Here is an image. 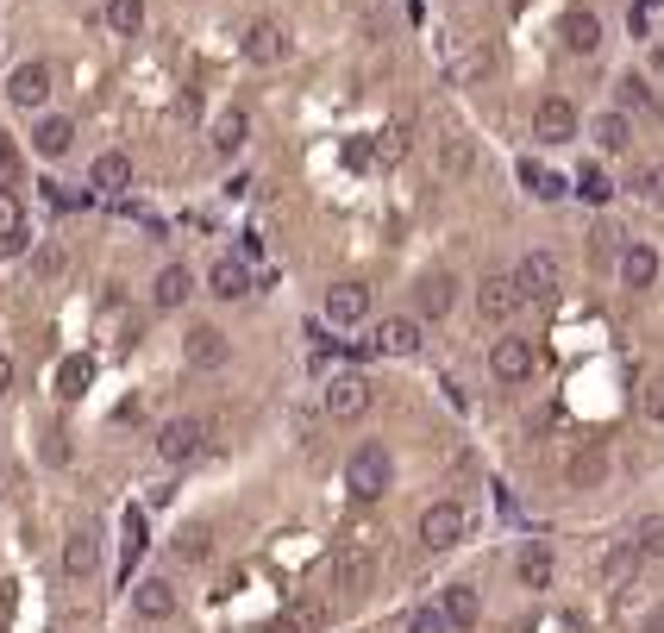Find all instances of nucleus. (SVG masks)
I'll return each mask as SVG.
<instances>
[{"label":"nucleus","mask_w":664,"mask_h":633,"mask_svg":"<svg viewBox=\"0 0 664 633\" xmlns=\"http://www.w3.org/2000/svg\"><path fill=\"white\" fill-rule=\"evenodd\" d=\"M389 477H395V458L383 452V445H358V452H351V464H345V489L358 502H376L389 489Z\"/></svg>","instance_id":"obj_1"},{"label":"nucleus","mask_w":664,"mask_h":633,"mask_svg":"<svg viewBox=\"0 0 664 633\" xmlns=\"http://www.w3.org/2000/svg\"><path fill=\"white\" fill-rule=\"evenodd\" d=\"M201 452H207V427H201L195 414L163 420V427H157V458H163V464H195Z\"/></svg>","instance_id":"obj_2"},{"label":"nucleus","mask_w":664,"mask_h":633,"mask_svg":"<svg viewBox=\"0 0 664 633\" xmlns=\"http://www.w3.org/2000/svg\"><path fill=\"white\" fill-rule=\"evenodd\" d=\"M51 82H57V76H51V63H38V57H32V63H19L13 76H7V101H13L19 113H38L44 101H51Z\"/></svg>","instance_id":"obj_3"},{"label":"nucleus","mask_w":664,"mask_h":633,"mask_svg":"<svg viewBox=\"0 0 664 633\" xmlns=\"http://www.w3.org/2000/svg\"><path fill=\"white\" fill-rule=\"evenodd\" d=\"M533 138H539V145H571V138H577V107L564 95H545L533 107Z\"/></svg>","instance_id":"obj_4"},{"label":"nucleus","mask_w":664,"mask_h":633,"mask_svg":"<svg viewBox=\"0 0 664 633\" xmlns=\"http://www.w3.org/2000/svg\"><path fill=\"white\" fill-rule=\"evenodd\" d=\"M514 283L527 289V301H545V295H558V283H564V264H558V251H527V257H520V270H514Z\"/></svg>","instance_id":"obj_5"},{"label":"nucleus","mask_w":664,"mask_h":633,"mask_svg":"<svg viewBox=\"0 0 664 633\" xmlns=\"http://www.w3.org/2000/svg\"><path fill=\"white\" fill-rule=\"evenodd\" d=\"M420 339H426V326H420L414 314H389V320L370 333V351H383V358H414Z\"/></svg>","instance_id":"obj_6"},{"label":"nucleus","mask_w":664,"mask_h":633,"mask_svg":"<svg viewBox=\"0 0 664 633\" xmlns=\"http://www.w3.org/2000/svg\"><path fill=\"white\" fill-rule=\"evenodd\" d=\"M464 527H470V514H464L458 502H433V508L420 514V539H426V546H433V552L458 546V539H464Z\"/></svg>","instance_id":"obj_7"},{"label":"nucleus","mask_w":664,"mask_h":633,"mask_svg":"<svg viewBox=\"0 0 664 633\" xmlns=\"http://www.w3.org/2000/svg\"><path fill=\"white\" fill-rule=\"evenodd\" d=\"M520 301H527V289H520L514 276H489V283L477 289V314L495 320V326H508V320L520 314Z\"/></svg>","instance_id":"obj_8"},{"label":"nucleus","mask_w":664,"mask_h":633,"mask_svg":"<svg viewBox=\"0 0 664 633\" xmlns=\"http://www.w3.org/2000/svg\"><path fill=\"white\" fill-rule=\"evenodd\" d=\"M332 583H339L345 596H364L376 583V552L370 546H345L339 558H332Z\"/></svg>","instance_id":"obj_9"},{"label":"nucleus","mask_w":664,"mask_h":633,"mask_svg":"<svg viewBox=\"0 0 664 633\" xmlns=\"http://www.w3.org/2000/svg\"><path fill=\"white\" fill-rule=\"evenodd\" d=\"M282 57H289V32H282L276 19H251V26H245V63L270 69V63H282Z\"/></svg>","instance_id":"obj_10"},{"label":"nucleus","mask_w":664,"mask_h":633,"mask_svg":"<svg viewBox=\"0 0 664 633\" xmlns=\"http://www.w3.org/2000/svg\"><path fill=\"white\" fill-rule=\"evenodd\" d=\"M326 320L332 326H364L370 320V283H332L326 289Z\"/></svg>","instance_id":"obj_11"},{"label":"nucleus","mask_w":664,"mask_h":633,"mask_svg":"<svg viewBox=\"0 0 664 633\" xmlns=\"http://www.w3.org/2000/svg\"><path fill=\"white\" fill-rule=\"evenodd\" d=\"M326 414L332 420H364L370 414V383L364 377H332L326 383Z\"/></svg>","instance_id":"obj_12"},{"label":"nucleus","mask_w":664,"mask_h":633,"mask_svg":"<svg viewBox=\"0 0 664 633\" xmlns=\"http://www.w3.org/2000/svg\"><path fill=\"white\" fill-rule=\"evenodd\" d=\"M94 571H101V533H94V527H76V533H69L63 539V577H94Z\"/></svg>","instance_id":"obj_13"},{"label":"nucleus","mask_w":664,"mask_h":633,"mask_svg":"<svg viewBox=\"0 0 664 633\" xmlns=\"http://www.w3.org/2000/svg\"><path fill=\"white\" fill-rule=\"evenodd\" d=\"M558 38H564V51L596 57L602 51V19L589 13V7H571V13H564V26H558Z\"/></svg>","instance_id":"obj_14"},{"label":"nucleus","mask_w":664,"mask_h":633,"mask_svg":"<svg viewBox=\"0 0 664 633\" xmlns=\"http://www.w3.org/2000/svg\"><path fill=\"white\" fill-rule=\"evenodd\" d=\"M182 358L195 364V370H220V364L232 358V345H226V333H220V326H195V333L182 339Z\"/></svg>","instance_id":"obj_15"},{"label":"nucleus","mask_w":664,"mask_h":633,"mask_svg":"<svg viewBox=\"0 0 664 633\" xmlns=\"http://www.w3.org/2000/svg\"><path fill=\"white\" fill-rule=\"evenodd\" d=\"M489 370H495L502 383H527V377H533V345H527V339H495Z\"/></svg>","instance_id":"obj_16"},{"label":"nucleus","mask_w":664,"mask_h":633,"mask_svg":"<svg viewBox=\"0 0 664 633\" xmlns=\"http://www.w3.org/2000/svg\"><path fill=\"white\" fill-rule=\"evenodd\" d=\"M245 138H251V113L245 107H226V113H213V126H207V145L232 157V151H245Z\"/></svg>","instance_id":"obj_17"},{"label":"nucleus","mask_w":664,"mask_h":633,"mask_svg":"<svg viewBox=\"0 0 664 633\" xmlns=\"http://www.w3.org/2000/svg\"><path fill=\"white\" fill-rule=\"evenodd\" d=\"M188 295H195V270H188V264H163L157 283H151V308L170 314V308H182Z\"/></svg>","instance_id":"obj_18"},{"label":"nucleus","mask_w":664,"mask_h":633,"mask_svg":"<svg viewBox=\"0 0 664 633\" xmlns=\"http://www.w3.org/2000/svg\"><path fill=\"white\" fill-rule=\"evenodd\" d=\"M132 608H138L145 621H170V615H176V583H170V577H145V583L132 590Z\"/></svg>","instance_id":"obj_19"},{"label":"nucleus","mask_w":664,"mask_h":633,"mask_svg":"<svg viewBox=\"0 0 664 633\" xmlns=\"http://www.w3.org/2000/svg\"><path fill=\"white\" fill-rule=\"evenodd\" d=\"M207 289L220 301H245L251 295V264H245V257H220V264L207 270Z\"/></svg>","instance_id":"obj_20"},{"label":"nucleus","mask_w":664,"mask_h":633,"mask_svg":"<svg viewBox=\"0 0 664 633\" xmlns=\"http://www.w3.org/2000/svg\"><path fill=\"white\" fill-rule=\"evenodd\" d=\"M452 276L445 270H433V276H420L414 283V301H420V320H439V314H452Z\"/></svg>","instance_id":"obj_21"},{"label":"nucleus","mask_w":664,"mask_h":633,"mask_svg":"<svg viewBox=\"0 0 664 633\" xmlns=\"http://www.w3.org/2000/svg\"><path fill=\"white\" fill-rule=\"evenodd\" d=\"M621 283L627 289H652L658 283V251L652 245H621Z\"/></svg>","instance_id":"obj_22"},{"label":"nucleus","mask_w":664,"mask_h":633,"mask_svg":"<svg viewBox=\"0 0 664 633\" xmlns=\"http://www.w3.org/2000/svg\"><path fill=\"white\" fill-rule=\"evenodd\" d=\"M88 182L101 195H120L126 182H132V157L126 151H101V157H94V170H88Z\"/></svg>","instance_id":"obj_23"},{"label":"nucleus","mask_w":664,"mask_h":633,"mask_svg":"<svg viewBox=\"0 0 664 633\" xmlns=\"http://www.w3.org/2000/svg\"><path fill=\"white\" fill-rule=\"evenodd\" d=\"M639 565H646V552H639V539H621L608 558H602V583L608 590H621L627 577H639Z\"/></svg>","instance_id":"obj_24"},{"label":"nucleus","mask_w":664,"mask_h":633,"mask_svg":"<svg viewBox=\"0 0 664 633\" xmlns=\"http://www.w3.org/2000/svg\"><path fill=\"white\" fill-rule=\"evenodd\" d=\"M69 138H76V126H69L63 113H51V120H38V126H32V151L57 163V157L69 151Z\"/></svg>","instance_id":"obj_25"},{"label":"nucleus","mask_w":664,"mask_h":633,"mask_svg":"<svg viewBox=\"0 0 664 633\" xmlns=\"http://www.w3.org/2000/svg\"><path fill=\"white\" fill-rule=\"evenodd\" d=\"M589 138H596L602 151H627V145H633V126H627V113H596Z\"/></svg>","instance_id":"obj_26"},{"label":"nucleus","mask_w":664,"mask_h":633,"mask_svg":"<svg viewBox=\"0 0 664 633\" xmlns=\"http://www.w3.org/2000/svg\"><path fill=\"white\" fill-rule=\"evenodd\" d=\"M445 615H452V627H477L483 621L477 590H470V583H452V590H445Z\"/></svg>","instance_id":"obj_27"},{"label":"nucleus","mask_w":664,"mask_h":633,"mask_svg":"<svg viewBox=\"0 0 664 633\" xmlns=\"http://www.w3.org/2000/svg\"><path fill=\"white\" fill-rule=\"evenodd\" d=\"M207 552H213V527H207V521H188V527L176 533V558H182V565H201Z\"/></svg>","instance_id":"obj_28"},{"label":"nucleus","mask_w":664,"mask_h":633,"mask_svg":"<svg viewBox=\"0 0 664 633\" xmlns=\"http://www.w3.org/2000/svg\"><path fill=\"white\" fill-rule=\"evenodd\" d=\"M520 182H527V189H533L539 201H564V195H571V182H564V176H552V170H539L533 157L520 163Z\"/></svg>","instance_id":"obj_29"},{"label":"nucleus","mask_w":664,"mask_h":633,"mask_svg":"<svg viewBox=\"0 0 664 633\" xmlns=\"http://www.w3.org/2000/svg\"><path fill=\"white\" fill-rule=\"evenodd\" d=\"M88 383H94V364L88 358H63V370H57V395H63V402H82Z\"/></svg>","instance_id":"obj_30"},{"label":"nucleus","mask_w":664,"mask_h":633,"mask_svg":"<svg viewBox=\"0 0 664 633\" xmlns=\"http://www.w3.org/2000/svg\"><path fill=\"white\" fill-rule=\"evenodd\" d=\"M514 571H520V583H527V590H545V583H552V552H545V546H527Z\"/></svg>","instance_id":"obj_31"},{"label":"nucleus","mask_w":664,"mask_h":633,"mask_svg":"<svg viewBox=\"0 0 664 633\" xmlns=\"http://www.w3.org/2000/svg\"><path fill=\"white\" fill-rule=\"evenodd\" d=\"M107 26L120 38H132L138 26H145V0H107Z\"/></svg>","instance_id":"obj_32"},{"label":"nucleus","mask_w":664,"mask_h":633,"mask_svg":"<svg viewBox=\"0 0 664 633\" xmlns=\"http://www.w3.org/2000/svg\"><path fill=\"white\" fill-rule=\"evenodd\" d=\"M577 195L589 201V207H608V195H614V182L596 170V163H583V170H577Z\"/></svg>","instance_id":"obj_33"},{"label":"nucleus","mask_w":664,"mask_h":633,"mask_svg":"<svg viewBox=\"0 0 664 633\" xmlns=\"http://www.w3.org/2000/svg\"><path fill=\"white\" fill-rule=\"evenodd\" d=\"M120 533H126V577H132V565H138V558H145V514H138V508H126Z\"/></svg>","instance_id":"obj_34"},{"label":"nucleus","mask_w":664,"mask_h":633,"mask_svg":"<svg viewBox=\"0 0 664 633\" xmlns=\"http://www.w3.org/2000/svg\"><path fill=\"white\" fill-rule=\"evenodd\" d=\"M314 627H320V608H314V602H295V608H289V615H282L270 633H314Z\"/></svg>","instance_id":"obj_35"},{"label":"nucleus","mask_w":664,"mask_h":633,"mask_svg":"<svg viewBox=\"0 0 664 633\" xmlns=\"http://www.w3.org/2000/svg\"><path fill=\"white\" fill-rule=\"evenodd\" d=\"M633 539H639V552H646V558H664V514H646V521L633 527Z\"/></svg>","instance_id":"obj_36"},{"label":"nucleus","mask_w":664,"mask_h":633,"mask_svg":"<svg viewBox=\"0 0 664 633\" xmlns=\"http://www.w3.org/2000/svg\"><path fill=\"white\" fill-rule=\"evenodd\" d=\"M408 633H458V627H452V615H445V602H439V608H414Z\"/></svg>","instance_id":"obj_37"},{"label":"nucleus","mask_w":664,"mask_h":633,"mask_svg":"<svg viewBox=\"0 0 664 633\" xmlns=\"http://www.w3.org/2000/svg\"><path fill=\"white\" fill-rule=\"evenodd\" d=\"M602 471H608V458H602V452H583V458H577V464H571V483H577V489H583V483H596V477H602Z\"/></svg>","instance_id":"obj_38"},{"label":"nucleus","mask_w":664,"mask_h":633,"mask_svg":"<svg viewBox=\"0 0 664 633\" xmlns=\"http://www.w3.org/2000/svg\"><path fill=\"white\" fill-rule=\"evenodd\" d=\"M639 408H646V420H652V427H664V377H652V383H646Z\"/></svg>","instance_id":"obj_39"},{"label":"nucleus","mask_w":664,"mask_h":633,"mask_svg":"<svg viewBox=\"0 0 664 633\" xmlns=\"http://www.w3.org/2000/svg\"><path fill=\"white\" fill-rule=\"evenodd\" d=\"M63 264H69L63 245H38V257H32V270H38V276H63Z\"/></svg>","instance_id":"obj_40"},{"label":"nucleus","mask_w":664,"mask_h":633,"mask_svg":"<svg viewBox=\"0 0 664 633\" xmlns=\"http://www.w3.org/2000/svg\"><path fill=\"white\" fill-rule=\"evenodd\" d=\"M614 88H621V107H652V88L639 82V76H621Z\"/></svg>","instance_id":"obj_41"},{"label":"nucleus","mask_w":664,"mask_h":633,"mask_svg":"<svg viewBox=\"0 0 664 633\" xmlns=\"http://www.w3.org/2000/svg\"><path fill=\"white\" fill-rule=\"evenodd\" d=\"M13 232H19V195L0 189V239H13Z\"/></svg>","instance_id":"obj_42"},{"label":"nucleus","mask_w":664,"mask_h":633,"mask_svg":"<svg viewBox=\"0 0 664 633\" xmlns=\"http://www.w3.org/2000/svg\"><path fill=\"white\" fill-rule=\"evenodd\" d=\"M376 151H383V163H395L401 151H408V132H401V126H395V132H383V138H376Z\"/></svg>","instance_id":"obj_43"},{"label":"nucleus","mask_w":664,"mask_h":633,"mask_svg":"<svg viewBox=\"0 0 664 633\" xmlns=\"http://www.w3.org/2000/svg\"><path fill=\"white\" fill-rule=\"evenodd\" d=\"M646 201H664V170H639V182H633Z\"/></svg>","instance_id":"obj_44"},{"label":"nucleus","mask_w":664,"mask_h":633,"mask_svg":"<svg viewBox=\"0 0 664 633\" xmlns=\"http://www.w3.org/2000/svg\"><path fill=\"white\" fill-rule=\"evenodd\" d=\"M44 201H51V207H82L88 195H69V189H63V182H44Z\"/></svg>","instance_id":"obj_45"},{"label":"nucleus","mask_w":664,"mask_h":633,"mask_svg":"<svg viewBox=\"0 0 664 633\" xmlns=\"http://www.w3.org/2000/svg\"><path fill=\"white\" fill-rule=\"evenodd\" d=\"M445 170H470V145H464V138L445 145Z\"/></svg>","instance_id":"obj_46"},{"label":"nucleus","mask_w":664,"mask_h":633,"mask_svg":"<svg viewBox=\"0 0 664 633\" xmlns=\"http://www.w3.org/2000/svg\"><path fill=\"white\" fill-rule=\"evenodd\" d=\"M7 389H13V358L0 351V395H7Z\"/></svg>","instance_id":"obj_47"},{"label":"nucleus","mask_w":664,"mask_h":633,"mask_svg":"<svg viewBox=\"0 0 664 633\" xmlns=\"http://www.w3.org/2000/svg\"><path fill=\"white\" fill-rule=\"evenodd\" d=\"M652 633H664V602H658V608H652Z\"/></svg>","instance_id":"obj_48"}]
</instances>
